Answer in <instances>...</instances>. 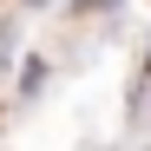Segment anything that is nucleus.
<instances>
[{
  "instance_id": "f257e3e1",
  "label": "nucleus",
  "mask_w": 151,
  "mask_h": 151,
  "mask_svg": "<svg viewBox=\"0 0 151 151\" xmlns=\"http://www.w3.org/2000/svg\"><path fill=\"white\" fill-rule=\"evenodd\" d=\"M7 53H13V27H0V66H7Z\"/></svg>"
}]
</instances>
